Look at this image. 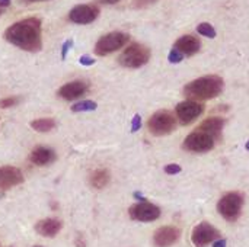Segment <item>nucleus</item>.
I'll return each mask as SVG.
<instances>
[{"label":"nucleus","mask_w":249,"mask_h":247,"mask_svg":"<svg viewBox=\"0 0 249 247\" xmlns=\"http://www.w3.org/2000/svg\"><path fill=\"white\" fill-rule=\"evenodd\" d=\"M101 10L95 4H77L69 12V20L77 25H88L98 19Z\"/></svg>","instance_id":"9d476101"},{"label":"nucleus","mask_w":249,"mask_h":247,"mask_svg":"<svg viewBox=\"0 0 249 247\" xmlns=\"http://www.w3.org/2000/svg\"><path fill=\"white\" fill-rule=\"evenodd\" d=\"M168 60H169V63L177 64V63H181V61L184 60V55H182L178 49L172 48L171 52H169V55H168Z\"/></svg>","instance_id":"b1692460"},{"label":"nucleus","mask_w":249,"mask_h":247,"mask_svg":"<svg viewBox=\"0 0 249 247\" xmlns=\"http://www.w3.org/2000/svg\"><path fill=\"white\" fill-rule=\"evenodd\" d=\"M88 90H89V86H88L86 82L73 80V82H69V83L63 84L58 89L57 96L64 99V100H76V99L82 98L83 95H86Z\"/></svg>","instance_id":"ddd939ff"},{"label":"nucleus","mask_w":249,"mask_h":247,"mask_svg":"<svg viewBox=\"0 0 249 247\" xmlns=\"http://www.w3.org/2000/svg\"><path fill=\"white\" fill-rule=\"evenodd\" d=\"M140 127H142V118H140V115H134L133 122H131V131L136 132L140 130Z\"/></svg>","instance_id":"cd10ccee"},{"label":"nucleus","mask_w":249,"mask_h":247,"mask_svg":"<svg viewBox=\"0 0 249 247\" xmlns=\"http://www.w3.org/2000/svg\"><path fill=\"white\" fill-rule=\"evenodd\" d=\"M41 28L42 22L39 17H26L10 25L3 36L7 42L23 51L38 52L42 48Z\"/></svg>","instance_id":"f257e3e1"},{"label":"nucleus","mask_w":249,"mask_h":247,"mask_svg":"<svg viewBox=\"0 0 249 247\" xmlns=\"http://www.w3.org/2000/svg\"><path fill=\"white\" fill-rule=\"evenodd\" d=\"M73 47V39H67L64 44H63V48H61V60H64L67 57V52L70 51V48Z\"/></svg>","instance_id":"bb28decb"},{"label":"nucleus","mask_w":249,"mask_h":247,"mask_svg":"<svg viewBox=\"0 0 249 247\" xmlns=\"http://www.w3.org/2000/svg\"><path fill=\"white\" fill-rule=\"evenodd\" d=\"M109 181H111V175L107 169H98V170L92 172L89 176V183L95 189L105 188L109 183Z\"/></svg>","instance_id":"6ab92c4d"},{"label":"nucleus","mask_w":249,"mask_h":247,"mask_svg":"<svg viewBox=\"0 0 249 247\" xmlns=\"http://www.w3.org/2000/svg\"><path fill=\"white\" fill-rule=\"evenodd\" d=\"M98 108L96 102L93 100H80L71 106V112H90Z\"/></svg>","instance_id":"412c9836"},{"label":"nucleus","mask_w":249,"mask_h":247,"mask_svg":"<svg viewBox=\"0 0 249 247\" xmlns=\"http://www.w3.org/2000/svg\"><path fill=\"white\" fill-rule=\"evenodd\" d=\"M181 237L179 229L174 226H165L155 231L153 234V243L156 247H169L175 245Z\"/></svg>","instance_id":"4468645a"},{"label":"nucleus","mask_w":249,"mask_h":247,"mask_svg":"<svg viewBox=\"0 0 249 247\" xmlns=\"http://www.w3.org/2000/svg\"><path fill=\"white\" fill-rule=\"evenodd\" d=\"M29 125H31V128L35 130L36 132H50L51 130L55 128L57 122H55L53 118H39V119L32 121Z\"/></svg>","instance_id":"aec40b11"},{"label":"nucleus","mask_w":249,"mask_h":247,"mask_svg":"<svg viewBox=\"0 0 249 247\" xmlns=\"http://www.w3.org/2000/svg\"><path fill=\"white\" fill-rule=\"evenodd\" d=\"M61 229H63V223L58 218H44L35 224V231L39 236L48 237V239L55 237L61 231Z\"/></svg>","instance_id":"dca6fc26"},{"label":"nucleus","mask_w":249,"mask_h":247,"mask_svg":"<svg viewBox=\"0 0 249 247\" xmlns=\"http://www.w3.org/2000/svg\"><path fill=\"white\" fill-rule=\"evenodd\" d=\"M217 237H219V230L206 221L196 226L191 234V240L196 247H206L210 243H214Z\"/></svg>","instance_id":"9b49d317"},{"label":"nucleus","mask_w":249,"mask_h":247,"mask_svg":"<svg viewBox=\"0 0 249 247\" xmlns=\"http://www.w3.org/2000/svg\"><path fill=\"white\" fill-rule=\"evenodd\" d=\"M177 127V118L168 111H159L152 115L147 122V128L153 135L162 137L171 134Z\"/></svg>","instance_id":"423d86ee"},{"label":"nucleus","mask_w":249,"mask_h":247,"mask_svg":"<svg viewBox=\"0 0 249 247\" xmlns=\"http://www.w3.org/2000/svg\"><path fill=\"white\" fill-rule=\"evenodd\" d=\"M23 183V173L13 166L0 167V192H6Z\"/></svg>","instance_id":"f8f14e48"},{"label":"nucleus","mask_w":249,"mask_h":247,"mask_svg":"<svg viewBox=\"0 0 249 247\" xmlns=\"http://www.w3.org/2000/svg\"><path fill=\"white\" fill-rule=\"evenodd\" d=\"M98 3H101V4H115V3H118L120 0H96Z\"/></svg>","instance_id":"7c9ffc66"},{"label":"nucleus","mask_w":249,"mask_h":247,"mask_svg":"<svg viewBox=\"0 0 249 247\" xmlns=\"http://www.w3.org/2000/svg\"><path fill=\"white\" fill-rule=\"evenodd\" d=\"M197 32L203 36H207V38H214L216 36V29L210 25V23H200L197 26Z\"/></svg>","instance_id":"4be33fe9"},{"label":"nucleus","mask_w":249,"mask_h":247,"mask_svg":"<svg viewBox=\"0 0 249 247\" xmlns=\"http://www.w3.org/2000/svg\"><path fill=\"white\" fill-rule=\"evenodd\" d=\"M28 3H34V1H45V0H26Z\"/></svg>","instance_id":"473e14b6"},{"label":"nucleus","mask_w":249,"mask_h":247,"mask_svg":"<svg viewBox=\"0 0 249 247\" xmlns=\"http://www.w3.org/2000/svg\"><path fill=\"white\" fill-rule=\"evenodd\" d=\"M1 13H3V9H0V15H1Z\"/></svg>","instance_id":"f704fd0d"},{"label":"nucleus","mask_w":249,"mask_h":247,"mask_svg":"<svg viewBox=\"0 0 249 247\" xmlns=\"http://www.w3.org/2000/svg\"><path fill=\"white\" fill-rule=\"evenodd\" d=\"M34 247H42V246H34Z\"/></svg>","instance_id":"c9c22d12"},{"label":"nucleus","mask_w":249,"mask_h":247,"mask_svg":"<svg viewBox=\"0 0 249 247\" xmlns=\"http://www.w3.org/2000/svg\"><path fill=\"white\" fill-rule=\"evenodd\" d=\"M174 48L178 49L184 57L185 55H194V54H197L200 51L201 42L194 35H184V36H181V38H178L175 41Z\"/></svg>","instance_id":"f3484780"},{"label":"nucleus","mask_w":249,"mask_h":247,"mask_svg":"<svg viewBox=\"0 0 249 247\" xmlns=\"http://www.w3.org/2000/svg\"><path fill=\"white\" fill-rule=\"evenodd\" d=\"M245 148H247V150H248V151H249V141H248V143H247V144H245Z\"/></svg>","instance_id":"72a5a7b5"},{"label":"nucleus","mask_w":249,"mask_h":247,"mask_svg":"<svg viewBox=\"0 0 249 247\" xmlns=\"http://www.w3.org/2000/svg\"><path fill=\"white\" fill-rule=\"evenodd\" d=\"M128 41H130V35L125 32H121V31L109 32L98 39V42L95 45V54L99 57L108 55V54L115 52L120 48H123Z\"/></svg>","instance_id":"39448f33"},{"label":"nucleus","mask_w":249,"mask_h":247,"mask_svg":"<svg viewBox=\"0 0 249 247\" xmlns=\"http://www.w3.org/2000/svg\"><path fill=\"white\" fill-rule=\"evenodd\" d=\"M213 247H226V240H216L214 243H213Z\"/></svg>","instance_id":"c756f323"},{"label":"nucleus","mask_w":249,"mask_h":247,"mask_svg":"<svg viewBox=\"0 0 249 247\" xmlns=\"http://www.w3.org/2000/svg\"><path fill=\"white\" fill-rule=\"evenodd\" d=\"M168 175H177V173H179L182 169H181V166L179 165H168V166H165V169H163Z\"/></svg>","instance_id":"a878e982"},{"label":"nucleus","mask_w":249,"mask_h":247,"mask_svg":"<svg viewBox=\"0 0 249 247\" xmlns=\"http://www.w3.org/2000/svg\"><path fill=\"white\" fill-rule=\"evenodd\" d=\"M7 6H10V0H0V9H4Z\"/></svg>","instance_id":"2f4dec72"},{"label":"nucleus","mask_w":249,"mask_h":247,"mask_svg":"<svg viewBox=\"0 0 249 247\" xmlns=\"http://www.w3.org/2000/svg\"><path fill=\"white\" fill-rule=\"evenodd\" d=\"M203 112H204V106L196 100H184L178 103L175 109L177 121H179V124L182 125H188L194 122Z\"/></svg>","instance_id":"6e6552de"},{"label":"nucleus","mask_w":249,"mask_h":247,"mask_svg":"<svg viewBox=\"0 0 249 247\" xmlns=\"http://www.w3.org/2000/svg\"><path fill=\"white\" fill-rule=\"evenodd\" d=\"M214 143L216 140L212 135L197 130L187 135V138L184 140V148L191 153H207L214 147Z\"/></svg>","instance_id":"0eeeda50"},{"label":"nucleus","mask_w":249,"mask_h":247,"mask_svg":"<svg viewBox=\"0 0 249 247\" xmlns=\"http://www.w3.org/2000/svg\"><path fill=\"white\" fill-rule=\"evenodd\" d=\"M223 79L220 76H204L198 77L193 82H190L184 87V95L188 98V100H209L213 98H217L223 90Z\"/></svg>","instance_id":"f03ea898"},{"label":"nucleus","mask_w":249,"mask_h":247,"mask_svg":"<svg viewBox=\"0 0 249 247\" xmlns=\"http://www.w3.org/2000/svg\"><path fill=\"white\" fill-rule=\"evenodd\" d=\"M57 160V154L53 148L39 146L34 148L29 154V162L35 166H48Z\"/></svg>","instance_id":"2eb2a0df"},{"label":"nucleus","mask_w":249,"mask_h":247,"mask_svg":"<svg viewBox=\"0 0 249 247\" xmlns=\"http://www.w3.org/2000/svg\"><path fill=\"white\" fill-rule=\"evenodd\" d=\"M128 214H130V218L134 221L150 223V221H155L160 217V210L155 204L143 201V202H139V204L130 207Z\"/></svg>","instance_id":"1a4fd4ad"},{"label":"nucleus","mask_w":249,"mask_h":247,"mask_svg":"<svg viewBox=\"0 0 249 247\" xmlns=\"http://www.w3.org/2000/svg\"><path fill=\"white\" fill-rule=\"evenodd\" d=\"M79 63L82 64V66H92V64H95V60L92 58V57H89V55H82L80 58H79Z\"/></svg>","instance_id":"c85d7f7f"},{"label":"nucleus","mask_w":249,"mask_h":247,"mask_svg":"<svg viewBox=\"0 0 249 247\" xmlns=\"http://www.w3.org/2000/svg\"><path fill=\"white\" fill-rule=\"evenodd\" d=\"M242 208H244V195L239 192L226 194L225 197H222V199L217 204L219 214L231 223L238 221V218L242 214Z\"/></svg>","instance_id":"20e7f679"},{"label":"nucleus","mask_w":249,"mask_h":247,"mask_svg":"<svg viewBox=\"0 0 249 247\" xmlns=\"http://www.w3.org/2000/svg\"><path fill=\"white\" fill-rule=\"evenodd\" d=\"M223 127H225V119L217 118V116H212V118L206 119L204 122H201L197 130L198 131H203V132H206L209 135H212L216 140V138L220 137Z\"/></svg>","instance_id":"a211bd4d"},{"label":"nucleus","mask_w":249,"mask_h":247,"mask_svg":"<svg viewBox=\"0 0 249 247\" xmlns=\"http://www.w3.org/2000/svg\"><path fill=\"white\" fill-rule=\"evenodd\" d=\"M156 1L158 0H133L131 6L134 9H144V7H147V6H150V4H153Z\"/></svg>","instance_id":"393cba45"},{"label":"nucleus","mask_w":249,"mask_h":247,"mask_svg":"<svg viewBox=\"0 0 249 247\" xmlns=\"http://www.w3.org/2000/svg\"><path fill=\"white\" fill-rule=\"evenodd\" d=\"M20 102V98L18 96H10V98H3L0 99V108L1 109H7V108H13Z\"/></svg>","instance_id":"5701e85b"},{"label":"nucleus","mask_w":249,"mask_h":247,"mask_svg":"<svg viewBox=\"0 0 249 247\" xmlns=\"http://www.w3.org/2000/svg\"><path fill=\"white\" fill-rule=\"evenodd\" d=\"M150 60V49L139 42L128 45L118 57V63L125 68H140Z\"/></svg>","instance_id":"7ed1b4c3"}]
</instances>
